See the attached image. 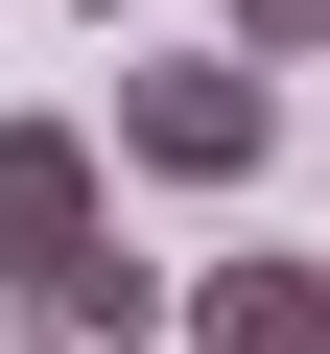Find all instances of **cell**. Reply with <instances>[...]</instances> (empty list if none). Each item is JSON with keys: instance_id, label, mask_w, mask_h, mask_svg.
<instances>
[{"instance_id": "1", "label": "cell", "mask_w": 330, "mask_h": 354, "mask_svg": "<svg viewBox=\"0 0 330 354\" xmlns=\"http://www.w3.org/2000/svg\"><path fill=\"white\" fill-rule=\"evenodd\" d=\"M260 142H283V71H260V48L118 71V165H142V189H260Z\"/></svg>"}, {"instance_id": "2", "label": "cell", "mask_w": 330, "mask_h": 354, "mask_svg": "<svg viewBox=\"0 0 330 354\" xmlns=\"http://www.w3.org/2000/svg\"><path fill=\"white\" fill-rule=\"evenodd\" d=\"M118 236V118H0V283H71Z\"/></svg>"}, {"instance_id": "3", "label": "cell", "mask_w": 330, "mask_h": 354, "mask_svg": "<svg viewBox=\"0 0 330 354\" xmlns=\"http://www.w3.org/2000/svg\"><path fill=\"white\" fill-rule=\"evenodd\" d=\"M165 330H189V283H165V260H71V283H24V354H165Z\"/></svg>"}, {"instance_id": "4", "label": "cell", "mask_w": 330, "mask_h": 354, "mask_svg": "<svg viewBox=\"0 0 330 354\" xmlns=\"http://www.w3.org/2000/svg\"><path fill=\"white\" fill-rule=\"evenodd\" d=\"M189 354H330V260H213L189 283Z\"/></svg>"}, {"instance_id": "5", "label": "cell", "mask_w": 330, "mask_h": 354, "mask_svg": "<svg viewBox=\"0 0 330 354\" xmlns=\"http://www.w3.org/2000/svg\"><path fill=\"white\" fill-rule=\"evenodd\" d=\"M213 48H260V71H283V48H330V0H236Z\"/></svg>"}, {"instance_id": "6", "label": "cell", "mask_w": 330, "mask_h": 354, "mask_svg": "<svg viewBox=\"0 0 330 354\" xmlns=\"http://www.w3.org/2000/svg\"><path fill=\"white\" fill-rule=\"evenodd\" d=\"M95 24H118V0H95Z\"/></svg>"}]
</instances>
